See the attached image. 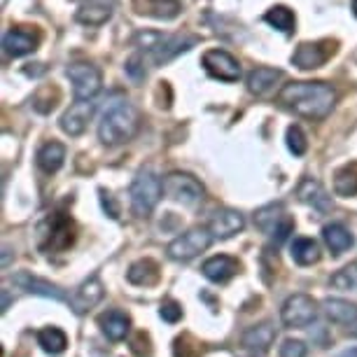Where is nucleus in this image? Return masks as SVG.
Returning a JSON list of instances; mask_svg holds the SVG:
<instances>
[{
    "label": "nucleus",
    "mask_w": 357,
    "mask_h": 357,
    "mask_svg": "<svg viewBox=\"0 0 357 357\" xmlns=\"http://www.w3.org/2000/svg\"><path fill=\"white\" fill-rule=\"evenodd\" d=\"M278 100L299 117L325 119L336 103V91L327 82H289L280 89Z\"/></svg>",
    "instance_id": "nucleus-1"
},
{
    "label": "nucleus",
    "mask_w": 357,
    "mask_h": 357,
    "mask_svg": "<svg viewBox=\"0 0 357 357\" xmlns=\"http://www.w3.org/2000/svg\"><path fill=\"white\" fill-rule=\"evenodd\" d=\"M140 114L129 100H112L100 114L98 140L103 145H124L138 133Z\"/></svg>",
    "instance_id": "nucleus-2"
},
{
    "label": "nucleus",
    "mask_w": 357,
    "mask_h": 357,
    "mask_svg": "<svg viewBox=\"0 0 357 357\" xmlns=\"http://www.w3.org/2000/svg\"><path fill=\"white\" fill-rule=\"evenodd\" d=\"M199 43V38L194 36H166L159 31H140L133 38V45L138 50L145 52V56L150 59L154 66H164L173 61L175 56H180L183 52L192 50Z\"/></svg>",
    "instance_id": "nucleus-3"
},
{
    "label": "nucleus",
    "mask_w": 357,
    "mask_h": 357,
    "mask_svg": "<svg viewBox=\"0 0 357 357\" xmlns=\"http://www.w3.org/2000/svg\"><path fill=\"white\" fill-rule=\"evenodd\" d=\"M161 192H164V183L154 175L150 168L138 171V175L131 183V208L136 218H147L157 208Z\"/></svg>",
    "instance_id": "nucleus-4"
},
{
    "label": "nucleus",
    "mask_w": 357,
    "mask_h": 357,
    "mask_svg": "<svg viewBox=\"0 0 357 357\" xmlns=\"http://www.w3.org/2000/svg\"><path fill=\"white\" fill-rule=\"evenodd\" d=\"M213 243V234L208 229H190L187 234L178 236L171 245H168V257L175 261H187L194 259L197 255L208 250V245Z\"/></svg>",
    "instance_id": "nucleus-5"
},
{
    "label": "nucleus",
    "mask_w": 357,
    "mask_h": 357,
    "mask_svg": "<svg viewBox=\"0 0 357 357\" xmlns=\"http://www.w3.org/2000/svg\"><path fill=\"white\" fill-rule=\"evenodd\" d=\"M164 192L168 199L183 206H197L204 201V187L187 173H171L164 180Z\"/></svg>",
    "instance_id": "nucleus-6"
},
{
    "label": "nucleus",
    "mask_w": 357,
    "mask_h": 357,
    "mask_svg": "<svg viewBox=\"0 0 357 357\" xmlns=\"http://www.w3.org/2000/svg\"><path fill=\"white\" fill-rule=\"evenodd\" d=\"M66 75H68L73 91L79 100H89L100 91V73L96 66L91 63H70L66 68Z\"/></svg>",
    "instance_id": "nucleus-7"
},
{
    "label": "nucleus",
    "mask_w": 357,
    "mask_h": 357,
    "mask_svg": "<svg viewBox=\"0 0 357 357\" xmlns=\"http://www.w3.org/2000/svg\"><path fill=\"white\" fill-rule=\"evenodd\" d=\"M318 315V304L308 294H294L282 304V325L285 327H308Z\"/></svg>",
    "instance_id": "nucleus-8"
},
{
    "label": "nucleus",
    "mask_w": 357,
    "mask_h": 357,
    "mask_svg": "<svg viewBox=\"0 0 357 357\" xmlns=\"http://www.w3.org/2000/svg\"><path fill=\"white\" fill-rule=\"evenodd\" d=\"M201 63L215 79H222V82H238L241 79V63L225 50H208Z\"/></svg>",
    "instance_id": "nucleus-9"
},
{
    "label": "nucleus",
    "mask_w": 357,
    "mask_h": 357,
    "mask_svg": "<svg viewBox=\"0 0 357 357\" xmlns=\"http://www.w3.org/2000/svg\"><path fill=\"white\" fill-rule=\"evenodd\" d=\"M332 52H334V45L329 47V43H301L296 47V52L292 54V63L301 70H313V68H320Z\"/></svg>",
    "instance_id": "nucleus-10"
},
{
    "label": "nucleus",
    "mask_w": 357,
    "mask_h": 357,
    "mask_svg": "<svg viewBox=\"0 0 357 357\" xmlns=\"http://www.w3.org/2000/svg\"><path fill=\"white\" fill-rule=\"evenodd\" d=\"M243 227H245V218L238 211H231V208H222L208 222V231L213 234V238H222V241L243 231Z\"/></svg>",
    "instance_id": "nucleus-11"
},
{
    "label": "nucleus",
    "mask_w": 357,
    "mask_h": 357,
    "mask_svg": "<svg viewBox=\"0 0 357 357\" xmlns=\"http://www.w3.org/2000/svg\"><path fill=\"white\" fill-rule=\"evenodd\" d=\"M93 110H96V105L91 103V98L89 100H79L77 98V103H73L68 110L63 112L61 129L68 133V136H82L86 124H89Z\"/></svg>",
    "instance_id": "nucleus-12"
},
{
    "label": "nucleus",
    "mask_w": 357,
    "mask_h": 357,
    "mask_svg": "<svg viewBox=\"0 0 357 357\" xmlns=\"http://www.w3.org/2000/svg\"><path fill=\"white\" fill-rule=\"evenodd\" d=\"M105 289H103V282H100L96 275L89 280H84L82 285L75 289V294L70 296V308L75 311L77 315L86 313L89 308H93L98 304L100 299H103Z\"/></svg>",
    "instance_id": "nucleus-13"
},
{
    "label": "nucleus",
    "mask_w": 357,
    "mask_h": 357,
    "mask_svg": "<svg viewBox=\"0 0 357 357\" xmlns=\"http://www.w3.org/2000/svg\"><path fill=\"white\" fill-rule=\"evenodd\" d=\"M238 259L229 257V255H218V257H211L208 261H204V266H201V271L208 280L213 282H227L229 278H234L236 273H238Z\"/></svg>",
    "instance_id": "nucleus-14"
},
{
    "label": "nucleus",
    "mask_w": 357,
    "mask_h": 357,
    "mask_svg": "<svg viewBox=\"0 0 357 357\" xmlns=\"http://www.w3.org/2000/svg\"><path fill=\"white\" fill-rule=\"evenodd\" d=\"M15 282L19 287H24L26 292H31V294L47 296V299H54V301H68V296H66V292L61 287H56V285H52V282L38 278V275L19 273V275H15Z\"/></svg>",
    "instance_id": "nucleus-15"
},
{
    "label": "nucleus",
    "mask_w": 357,
    "mask_h": 357,
    "mask_svg": "<svg viewBox=\"0 0 357 357\" xmlns=\"http://www.w3.org/2000/svg\"><path fill=\"white\" fill-rule=\"evenodd\" d=\"M133 10L138 15L154 17V19H175L183 10L180 0H133Z\"/></svg>",
    "instance_id": "nucleus-16"
},
{
    "label": "nucleus",
    "mask_w": 357,
    "mask_h": 357,
    "mask_svg": "<svg viewBox=\"0 0 357 357\" xmlns=\"http://www.w3.org/2000/svg\"><path fill=\"white\" fill-rule=\"evenodd\" d=\"M38 43H40V38L26 29H12L5 33V38H3V47L10 56H26V54H31L36 50Z\"/></svg>",
    "instance_id": "nucleus-17"
},
{
    "label": "nucleus",
    "mask_w": 357,
    "mask_h": 357,
    "mask_svg": "<svg viewBox=\"0 0 357 357\" xmlns=\"http://www.w3.org/2000/svg\"><path fill=\"white\" fill-rule=\"evenodd\" d=\"M282 79V70H275V68H266V66H259L248 73V91L255 93V96H266L268 91L275 89Z\"/></svg>",
    "instance_id": "nucleus-18"
},
{
    "label": "nucleus",
    "mask_w": 357,
    "mask_h": 357,
    "mask_svg": "<svg viewBox=\"0 0 357 357\" xmlns=\"http://www.w3.org/2000/svg\"><path fill=\"white\" fill-rule=\"evenodd\" d=\"M296 197H299V201H304L306 206H313L318 213L332 211V201H329L325 187H322L318 180H313V178L301 180L299 190H296Z\"/></svg>",
    "instance_id": "nucleus-19"
},
{
    "label": "nucleus",
    "mask_w": 357,
    "mask_h": 357,
    "mask_svg": "<svg viewBox=\"0 0 357 357\" xmlns=\"http://www.w3.org/2000/svg\"><path fill=\"white\" fill-rule=\"evenodd\" d=\"M98 325L103 329V334L112 341H122L131 329L129 315L119 313V311H107L98 318Z\"/></svg>",
    "instance_id": "nucleus-20"
},
{
    "label": "nucleus",
    "mask_w": 357,
    "mask_h": 357,
    "mask_svg": "<svg viewBox=\"0 0 357 357\" xmlns=\"http://www.w3.org/2000/svg\"><path fill=\"white\" fill-rule=\"evenodd\" d=\"M285 220H287V215H285V208H282V204H268V206L259 208V211L255 213V225H257L261 231L268 234V236H273L275 231H278V227Z\"/></svg>",
    "instance_id": "nucleus-21"
},
{
    "label": "nucleus",
    "mask_w": 357,
    "mask_h": 357,
    "mask_svg": "<svg viewBox=\"0 0 357 357\" xmlns=\"http://www.w3.org/2000/svg\"><path fill=\"white\" fill-rule=\"evenodd\" d=\"M325 313L327 318L332 322H339V325H346V327H353L357 325V306L350 304V301H343V299H325Z\"/></svg>",
    "instance_id": "nucleus-22"
},
{
    "label": "nucleus",
    "mask_w": 357,
    "mask_h": 357,
    "mask_svg": "<svg viewBox=\"0 0 357 357\" xmlns=\"http://www.w3.org/2000/svg\"><path fill=\"white\" fill-rule=\"evenodd\" d=\"M273 339H275L273 325L261 322V325H255L243 334V346L250 348V350H259V353H266V350L271 348Z\"/></svg>",
    "instance_id": "nucleus-23"
},
{
    "label": "nucleus",
    "mask_w": 357,
    "mask_h": 357,
    "mask_svg": "<svg viewBox=\"0 0 357 357\" xmlns=\"http://www.w3.org/2000/svg\"><path fill=\"white\" fill-rule=\"evenodd\" d=\"M63 159H66V147L61 143H56V140L45 143L38 152V166L45 173H56L63 166Z\"/></svg>",
    "instance_id": "nucleus-24"
},
{
    "label": "nucleus",
    "mask_w": 357,
    "mask_h": 357,
    "mask_svg": "<svg viewBox=\"0 0 357 357\" xmlns=\"http://www.w3.org/2000/svg\"><path fill=\"white\" fill-rule=\"evenodd\" d=\"M75 241V227L68 218H54L52 220V234H50V248L63 250Z\"/></svg>",
    "instance_id": "nucleus-25"
},
{
    "label": "nucleus",
    "mask_w": 357,
    "mask_h": 357,
    "mask_svg": "<svg viewBox=\"0 0 357 357\" xmlns=\"http://www.w3.org/2000/svg\"><path fill=\"white\" fill-rule=\"evenodd\" d=\"M322 238H325L327 248L332 250L334 255H341L346 252L350 245L355 243L353 236H350V231L343 225H327L325 229H322Z\"/></svg>",
    "instance_id": "nucleus-26"
},
{
    "label": "nucleus",
    "mask_w": 357,
    "mask_h": 357,
    "mask_svg": "<svg viewBox=\"0 0 357 357\" xmlns=\"http://www.w3.org/2000/svg\"><path fill=\"white\" fill-rule=\"evenodd\" d=\"M126 278H129V282H133V285H154V282L159 280V266H157V261H152V259H140V261H136V264L129 268Z\"/></svg>",
    "instance_id": "nucleus-27"
},
{
    "label": "nucleus",
    "mask_w": 357,
    "mask_h": 357,
    "mask_svg": "<svg viewBox=\"0 0 357 357\" xmlns=\"http://www.w3.org/2000/svg\"><path fill=\"white\" fill-rule=\"evenodd\" d=\"M292 259L301 266L315 264V261L320 259L318 243H315L313 238H294L292 241Z\"/></svg>",
    "instance_id": "nucleus-28"
},
{
    "label": "nucleus",
    "mask_w": 357,
    "mask_h": 357,
    "mask_svg": "<svg viewBox=\"0 0 357 357\" xmlns=\"http://www.w3.org/2000/svg\"><path fill=\"white\" fill-rule=\"evenodd\" d=\"M112 17V10L107 5H82L77 10L75 19L84 26H100Z\"/></svg>",
    "instance_id": "nucleus-29"
},
{
    "label": "nucleus",
    "mask_w": 357,
    "mask_h": 357,
    "mask_svg": "<svg viewBox=\"0 0 357 357\" xmlns=\"http://www.w3.org/2000/svg\"><path fill=\"white\" fill-rule=\"evenodd\" d=\"M38 343L47 353H63L68 346V336H66L59 327H47L38 334Z\"/></svg>",
    "instance_id": "nucleus-30"
},
{
    "label": "nucleus",
    "mask_w": 357,
    "mask_h": 357,
    "mask_svg": "<svg viewBox=\"0 0 357 357\" xmlns=\"http://www.w3.org/2000/svg\"><path fill=\"white\" fill-rule=\"evenodd\" d=\"M334 192L339 197H355L357 194V166H346L343 171L336 173Z\"/></svg>",
    "instance_id": "nucleus-31"
},
{
    "label": "nucleus",
    "mask_w": 357,
    "mask_h": 357,
    "mask_svg": "<svg viewBox=\"0 0 357 357\" xmlns=\"http://www.w3.org/2000/svg\"><path fill=\"white\" fill-rule=\"evenodd\" d=\"M264 22L271 24L273 29H278L280 33H292L294 29V15L292 10L285 8V5H278V8H271L264 15Z\"/></svg>",
    "instance_id": "nucleus-32"
},
{
    "label": "nucleus",
    "mask_w": 357,
    "mask_h": 357,
    "mask_svg": "<svg viewBox=\"0 0 357 357\" xmlns=\"http://www.w3.org/2000/svg\"><path fill=\"white\" fill-rule=\"evenodd\" d=\"M332 287L343 289V292H348V289H357V261L343 266L341 271H336L332 275Z\"/></svg>",
    "instance_id": "nucleus-33"
},
{
    "label": "nucleus",
    "mask_w": 357,
    "mask_h": 357,
    "mask_svg": "<svg viewBox=\"0 0 357 357\" xmlns=\"http://www.w3.org/2000/svg\"><path fill=\"white\" fill-rule=\"evenodd\" d=\"M287 147L294 157H304L306 150H308V140L301 131V126H289L287 129Z\"/></svg>",
    "instance_id": "nucleus-34"
},
{
    "label": "nucleus",
    "mask_w": 357,
    "mask_h": 357,
    "mask_svg": "<svg viewBox=\"0 0 357 357\" xmlns=\"http://www.w3.org/2000/svg\"><path fill=\"white\" fill-rule=\"evenodd\" d=\"M190 341H192V336H180V339L175 341V348H173L175 357H197L201 353V348L197 343L190 346Z\"/></svg>",
    "instance_id": "nucleus-35"
},
{
    "label": "nucleus",
    "mask_w": 357,
    "mask_h": 357,
    "mask_svg": "<svg viewBox=\"0 0 357 357\" xmlns=\"http://www.w3.org/2000/svg\"><path fill=\"white\" fill-rule=\"evenodd\" d=\"M159 313H161V318H164L166 322H178L180 318H183V308H180V304H175V301H164L159 308Z\"/></svg>",
    "instance_id": "nucleus-36"
},
{
    "label": "nucleus",
    "mask_w": 357,
    "mask_h": 357,
    "mask_svg": "<svg viewBox=\"0 0 357 357\" xmlns=\"http://www.w3.org/2000/svg\"><path fill=\"white\" fill-rule=\"evenodd\" d=\"M280 357H306V346L301 341H285L280 346Z\"/></svg>",
    "instance_id": "nucleus-37"
},
{
    "label": "nucleus",
    "mask_w": 357,
    "mask_h": 357,
    "mask_svg": "<svg viewBox=\"0 0 357 357\" xmlns=\"http://www.w3.org/2000/svg\"><path fill=\"white\" fill-rule=\"evenodd\" d=\"M100 204H103V211L110 215L112 220H117L119 218V208L117 204H114V199L110 197V194H105V192H100Z\"/></svg>",
    "instance_id": "nucleus-38"
},
{
    "label": "nucleus",
    "mask_w": 357,
    "mask_h": 357,
    "mask_svg": "<svg viewBox=\"0 0 357 357\" xmlns=\"http://www.w3.org/2000/svg\"><path fill=\"white\" fill-rule=\"evenodd\" d=\"M339 357H357V346H355V348H350V350H346V353H341Z\"/></svg>",
    "instance_id": "nucleus-39"
},
{
    "label": "nucleus",
    "mask_w": 357,
    "mask_h": 357,
    "mask_svg": "<svg viewBox=\"0 0 357 357\" xmlns=\"http://www.w3.org/2000/svg\"><path fill=\"white\" fill-rule=\"evenodd\" d=\"M3 252H5V255H3V266H8V261H10V248H5Z\"/></svg>",
    "instance_id": "nucleus-40"
},
{
    "label": "nucleus",
    "mask_w": 357,
    "mask_h": 357,
    "mask_svg": "<svg viewBox=\"0 0 357 357\" xmlns=\"http://www.w3.org/2000/svg\"><path fill=\"white\" fill-rule=\"evenodd\" d=\"M10 306V296H8V292H5V289H3V311H5V308H8Z\"/></svg>",
    "instance_id": "nucleus-41"
},
{
    "label": "nucleus",
    "mask_w": 357,
    "mask_h": 357,
    "mask_svg": "<svg viewBox=\"0 0 357 357\" xmlns=\"http://www.w3.org/2000/svg\"><path fill=\"white\" fill-rule=\"evenodd\" d=\"M353 12H355V17H357V0H353Z\"/></svg>",
    "instance_id": "nucleus-42"
}]
</instances>
